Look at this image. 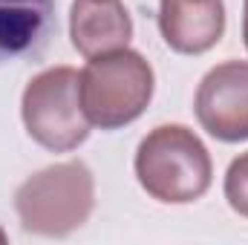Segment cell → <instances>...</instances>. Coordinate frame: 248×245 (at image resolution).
<instances>
[{
	"mask_svg": "<svg viewBox=\"0 0 248 245\" xmlns=\"http://www.w3.org/2000/svg\"><path fill=\"white\" fill-rule=\"evenodd\" d=\"M214 165L202 138L185 124L150 130L136 150V179L159 202L187 205L208 193Z\"/></svg>",
	"mask_w": 248,
	"mask_h": 245,
	"instance_id": "obj_1",
	"label": "cell"
},
{
	"mask_svg": "<svg viewBox=\"0 0 248 245\" xmlns=\"http://www.w3.org/2000/svg\"><path fill=\"white\" fill-rule=\"evenodd\" d=\"M95 208V182L84 162H61L29 176L15 193L23 231L38 237H69Z\"/></svg>",
	"mask_w": 248,
	"mask_h": 245,
	"instance_id": "obj_2",
	"label": "cell"
},
{
	"mask_svg": "<svg viewBox=\"0 0 248 245\" xmlns=\"http://www.w3.org/2000/svg\"><path fill=\"white\" fill-rule=\"evenodd\" d=\"M153 66L133 49L90 58L81 69V104L93 127L119 130L133 124L153 98Z\"/></svg>",
	"mask_w": 248,
	"mask_h": 245,
	"instance_id": "obj_3",
	"label": "cell"
},
{
	"mask_svg": "<svg viewBox=\"0 0 248 245\" xmlns=\"http://www.w3.org/2000/svg\"><path fill=\"white\" fill-rule=\"evenodd\" d=\"M26 133L52 153H69L90 136V119L81 104V72L52 66L35 75L20 98Z\"/></svg>",
	"mask_w": 248,
	"mask_h": 245,
	"instance_id": "obj_4",
	"label": "cell"
},
{
	"mask_svg": "<svg viewBox=\"0 0 248 245\" xmlns=\"http://www.w3.org/2000/svg\"><path fill=\"white\" fill-rule=\"evenodd\" d=\"M196 119L208 136L225 144L248 138V63L225 61L214 66L193 101Z\"/></svg>",
	"mask_w": 248,
	"mask_h": 245,
	"instance_id": "obj_5",
	"label": "cell"
},
{
	"mask_svg": "<svg viewBox=\"0 0 248 245\" xmlns=\"http://www.w3.org/2000/svg\"><path fill=\"white\" fill-rule=\"evenodd\" d=\"M159 29L173 52L202 55L225 32V6L222 0H162Z\"/></svg>",
	"mask_w": 248,
	"mask_h": 245,
	"instance_id": "obj_6",
	"label": "cell"
},
{
	"mask_svg": "<svg viewBox=\"0 0 248 245\" xmlns=\"http://www.w3.org/2000/svg\"><path fill=\"white\" fill-rule=\"evenodd\" d=\"M69 38L84 58L124 49L133 38L130 12L119 0H75L69 9Z\"/></svg>",
	"mask_w": 248,
	"mask_h": 245,
	"instance_id": "obj_7",
	"label": "cell"
},
{
	"mask_svg": "<svg viewBox=\"0 0 248 245\" xmlns=\"http://www.w3.org/2000/svg\"><path fill=\"white\" fill-rule=\"evenodd\" d=\"M55 32V0H0V66L38 55Z\"/></svg>",
	"mask_w": 248,
	"mask_h": 245,
	"instance_id": "obj_8",
	"label": "cell"
},
{
	"mask_svg": "<svg viewBox=\"0 0 248 245\" xmlns=\"http://www.w3.org/2000/svg\"><path fill=\"white\" fill-rule=\"evenodd\" d=\"M225 199L228 205L248 219V153H240L225 173Z\"/></svg>",
	"mask_w": 248,
	"mask_h": 245,
	"instance_id": "obj_9",
	"label": "cell"
},
{
	"mask_svg": "<svg viewBox=\"0 0 248 245\" xmlns=\"http://www.w3.org/2000/svg\"><path fill=\"white\" fill-rule=\"evenodd\" d=\"M243 38H246V49H248V0H246V12H243Z\"/></svg>",
	"mask_w": 248,
	"mask_h": 245,
	"instance_id": "obj_10",
	"label": "cell"
},
{
	"mask_svg": "<svg viewBox=\"0 0 248 245\" xmlns=\"http://www.w3.org/2000/svg\"><path fill=\"white\" fill-rule=\"evenodd\" d=\"M0 243H6V234H3V231H0Z\"/></svg>",
	"mask_w": 248,
	"mask_h": 245,
	"instance_id": "obj_11",
	"label": "cell"
}]
</instances>
